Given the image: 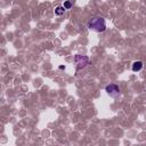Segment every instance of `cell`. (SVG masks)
<instances>
[{
	"label": "cell",
	"mask_w": 146,
	"mask_h": 146,
	"mask_svg": "<svg viewBox=\"0 0 146 146\" xmlns=\"http://www.w3.org/2000/svg\"><path fill=\"white\" fill-rule=\"evenodd\" d=\"M88 29L94 31V32H97V33H100V32H104L106 30V23H105V19L103 17H99V16H96L94 18H91L88 24H87Z\"/></svg>",
	"instance_id": "obj_1"
},
{
	"label": "cell",
	"mask_w": 146,
	"mask_h": 146,
	"mask_svg": "<svg viewBox=\"0 0 146 146\" xmlns=\"http://www.w3.org/2000/svg\"><path fill=\"white\" fill-rule=\"evenodd\" d=\"M74 62L76 64V71L83 68L89 64V57L88 56H81V55H75L74 56Z\"/></svg>",
	"instance_id": "obj_2"
},
{
	"label": "cell",
	"mask_w": 146,
	"mask_h": 146,
	"mask_svg": "<svg viewBox=\"0 0 146 146\" xmlns=\"http://www.w3.org/2000/svg\"><path fill=\"white\" fill-rule=\"evenodd\" d=\"M105 91H106V94H107L108 96H111V97H113V98L120 95V88H119L117 84H114V83L107 84L106 88H105Z\"/></svg>",
	"instance_id": "obj_3"
},
{
	"label": "cell",
	"mask_w": 146,
	"mask_h": 146,
	"mask_svg": "<svg viewBox=\"0 0 146 146\" xmlns=\"http://www.w3.org/2000/svg\"><path fill=\"white\" fill-rule=\"evenodd\" d=\"M131 68H132L133 72H139V71L143 68V62H141V60H136V62H133Z\"/></svg>",
	"instance_id": "obj_4"
},
{
	"label": "cell",
	"mask_w": 146,
	"mask_h": 146,
	"mask_svg": "<svg viewBox=\"0 0 146 146\" xmlns=\"http://www.w3.org/2000/svg\"><path fill=\"white\" fill-rule=\"evenodd\" d=\"M66 9L64 8V6H58V7H56L55 8V14L57 15V16H60V15H63L64 14V11H65Z\"/></svg>",
	"instance_id": "obj_5"
},
{
	"label": "cell",
	"mask_w": 146,
	"mask_h": 146,
	"mask_svg": "<svg viewBox=\"0 0 146 146\" xmlns=\"http://www.w3.org/2000/svg\"><path fill=\"white\" fill-rule=\"evenodd\" d=\"M63 6H64V8H65V9H70V8L73 6V3H72V1H68V0H67V1H65V2H64V5H63Z\"/></svg>",
	"instance_id": "obj_6"
},
{
	"label": "cell",
	"mask_w": 146,
	"mask_h": 146,
	"mask_svg": "<svg viewBox=\"0 0 146 146\" xmlns=\"http://www.w3.org/2000/svg\"><path fill=\"white\" fill-rule=\"evenodd\" d=\"M59 68H60V70H64V68H65V66H64V65H60V66H59Z\"/></svg>",
	"instance_id": "obj_7"
}]
</instances>
